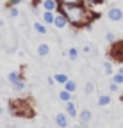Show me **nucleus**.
Listing matches in <instances>:
<instances>
[{"label":"nucleus","instance_id":"nucleus-7","mask_svg":"<svg viewBox=\"0 0 123 128\" xmlns=\"http://www.w3.org/2000/svg\"><path fill=\"white\" fill-rule=\"evenodd\" d=\"M77 118H79L80 124L84 126V124H87V123L91 121V118H93V114H91V110H89V108H84V110H82V112H80V114L77 116Z\"/></svg>","mask_w":123,"mask_h":128},{"label":"nucleus","instance_id":"nucleus-24","mask_svg":"<svg viewBox=\"0 0 123 128\" xmlns=\"http://www.w3.org/2000/svg\"><path fill=\"white\" fill-rule=\"evenodd\" d=\"M105 38H107V41H111V43H114V41H116V36L112 34V32H107Z\"/></svg>","mask_w":123,"mask_h":128},{"label":"nucleus","instance_id":"nucleus-12","mask_svg":"<svg viewBox=\"0 0 123 128\" xmlns=\"http://www.w3.org/2000/svg\"><path fill=\"white\" fill-rule=\"evenodd\" d=\"M66 114L70 118H77V107L73 102H66Z\"/></svg>","mask_w":123,"mask_h":128},{"label":"nucleus","instance_id":"nucleus-29","mask_svg":"<svg viewBox=\"0 0 123 128\" xmlns=\"http://www.w3.org/2000/svg\"><path fill=\"white\" fill-rule=\"evenodd\" d=\"M2 112H4V110H2V108H0V116H2Z\"/></svg>","mask_w":123,"mask_h":128},{"label":"nucleus","instance_id":"nucleus-13","mask_svg":"<svg viewBox=\"0 0 123 128\" xmlns=\"http://www.w3.org/2000/svg\"><path fill=\"white\" fill-rule=\"evenodd\" d=\"M111 102H112V98H111L109 94H100V96H98V105H100V107H105V105H109Z\"/></svg>","mask_w":123,"mask_h":128},{"label":"nucleus","instance_id":"nucleus-4","mask_svg":"<svg viewBox=\"0 0 123 128\" xmlns=\"http://www.w3.org/2000/svg\"><path fill=\"white\" fill-rule=\"evenodd\" d=\"M7 80L11 82V86L16 89V91H22V89L25 87V82H23V78L20 76L18 71H11V73H7Z\"/></svg>","mask_w":123,"mask_h":128},{"label":"nucleus","instance_id":"nucleus-19","mask_svg":"<svg viewBox=\"0 0 123 128\" xmlns=\"http://www.w3.org/2000/svg\"><path fill=\"white\" fill-rule=\"evenodd\" d=\"M68 57H70V60H77V57H79V50L71 46L70 50H68Z\"/></svg>","mask_w":123,"mask_h":128},{"label":"nucleus","instance_id":"nucleus-2","mask_svg":"<svg viewBox=\"0 0 123 128\" xmlns=\"http://www.w3.org/2000/svg\"><path fill=\"white\" fill-rule=\"evenodd\" d=\"M9 112L16 118H34V108L30 107L29 100H9Z\"/></svg>","mask_w":123,"mask_h":128},{"label":"nucleus","instance_id":"nucleus-16","mask_svg":"<svg viewBox=\"0 0 123 128\" xmlns=\"http://www.w3.org/2000/svg\"><path fill=\"white\" fill-rule=\"evenodd\" d=\"M82 2H84V0H57L59 6H79Z\"/></svg>","mask_w":123,"mask_h":128},{"label":"nucleus","instance_id":"nucleus-20","mask_svg":"<svg viewBox=\"0 0 123 128\" xmlns=\"http://www.w3.org/2000/svg\"><path fill=\"white\" fill-rule=\"evenodd\" d=\"M84 92H86V94H91V92H95V84H93V82H91V80H89V82H86V87H84Z\"/></svg>","mask_w":123,"mask_h":128},{"label":"nucleus","instance_id":"nucleus-5","mask_svg":"<svg viewBox=\"0 0 123 128\" xmlns=\"http://www.w3.org/2000/svg\"><path fill=\"white\" fill-rule=\"evenodd\" d=\"M107 18H109L111 22H121L123 20V11L119 7H111L109 11H107Z\"/></svg>","mask_w":123,"mask_h":128},{"label":"nucleus","instance_id":"nucleus-25","mask_svg":"<svg viewBox=\"0 0 123 128\" xmlns=\"http://www.w3.org/2000/svg\"><path fill=\"white\" fill-rule=\"evenodd\" d=\"M86 2L89 6H100V4H103V0H86Z\"/></svg>","mask_w":123,"mask_h":128},{"label":"nucleus","instance_id":"nucleus-10","mask_svg":"<svg viewBox=\"0 0 123 128\" xmlns=\"http://www.w3.org/2000/svg\"><path fill=\"white\" fill-rule=\"evenodd\" d=\"M57 0H43V9L45 11H55L57 9Z\"/></svg>","mask_w":123,"mask_h":128},{"label":"nucleus","instance_id":"nucleus-30","mask_svg":"<svg viewBox=\"0 0 123 128\" xmlns=\"http://www.w3.org/2000/svg\"><path fill=\"white\" fill-rule=\"evenodd\" d=\"M0 39H2V36H0Z\"/></svg>","mask_w":123,"mask_h":128},{"label":"nucleus","instance_id":"nucleus-14","mask_svg":"<svg viewBox=\"0 0 123 128\" xmlns=\"http://www.w3.org/2000/svg\"><path fill=\"white\" fill-rule=\"evenodd\" d=\"M34 30L38 32V34H47V32H48L47 23H41V22H36L34 23Z\"/></svg>","mask_w":123,"mask_h":128},{"label":"nucleus","instance_id":"nucleus-15","mask_svg":"<svg viewBox=\"0 0 123 128\" xmlns=\"http://www.w3.org/2000/svg\"><path fill=\"white\" fill-rule=\"evenodd\" d=\"M54 80H55L57 84H63V86H64V84L68 82V75H66V73H55V75H54Z\"/></svg>","mask_w":123,"mask_h":128},{"label":"nucleus","instance_id":"nucleus-6","mask_svg":"<svg viewBox=\"0 0 123 128\" xmlns=\"http://www.w3.org/2000/svg\"><path fill=\"white\" fill-rule=\"evenodd\" d=\"M55 124H57L59 128H66V126H68V114H64V112L55 114Z\"/></svg>","mask_w":123,"mask_h":128},{"label":"nucleus","instance_id":"nucleus-21","mask_svg":"<svg viewBox=\"0 0 123 128\" xmlns=\"http://www.w3.org/2000/svg\"><path fill=\"white\" fill-rule=\"evenodd\" d=\"M112 82H116L118 86H121L123 84V73H114L112 75Z\"/></svg>","mask_w":123,"mask_h":128},{"label":"nucleus","instance_id":"nucleus-9","mask_svg":"<svg viewBox=\"0 0 123 128\" xmlns=\"http://www.w3.org/2000/svg\"><path fill=\"white\" fill-rule=\"evenodd\" d=\"M41 16H43V23H47V25H54V20H55L54 11H45Z\"/></svg>","mask_w":123,"mask_h":128},{"label":"nucleus","instance_id":"nucleus-26","mask_svg":"<svg viewBox=\"0 0 123 128\" xmlns=\"http://www.w3.org/2000/svg\"><path fill=\"white\" fill-rule=\"evenodd\" d=\"M109 89H111L112 92H116V91H118L119 87H118V84H116V82H111V84H109Z\"/></svg>","mask_w":123,"mask_h":128},{"label":"nucleus","instance_id":"nucleus-17","mask_svg":"<svg viewBox=\"0 0 123 128\" xmlns=\"http://www.w3.org/2000/svg\"><path fill=\"white\" fill-rule=\"evenodd\" d=\"M71 94H73V92H70V91L64 89V91L59 92V100H61V102H71Z\"/></svg>","mask_w":123,"mask_h":128},{"label":"nucleus","instance_id":"nucleus-1","mask_svg":"<svg viewBox=\"0 0 123 128\" xmlns=\"http://www.w3.org/2000/svg\"><path fill=\"white\" fill-rule=\"evenodd\" d=\"M61 12H63L68 23H71L73 27H87L91 23V20L96 18L95 12H89L82 4L79 6H61Z\"/></svg>","mask_w":123,"mask_h":128},{"label":"nucleus","instance_id":"nucleus-18","mask_svg":"<svg viewBox=\"0 0 123 128\" xmlns=\"http://www.w3.org/2000/svg\"><path fill=\"white\" fill-rule=\"evenodd\" d=\"M64 89H66V91H70V92H75V91H77V84H75V80H70V78H68V82L64 84Z\"/></svg>","mask_w":123,"mask_h":128},{"label":"nucleus","instance_id":"nucleus-31","mask_svg":"<svg viewBox=\"0 0 123 128\" xmlns=\"http://www.w3.org/2000/svg\"><path fill=\"white\" fill-rule=\"evenodd\" d=\"M43 128H45V126H43Z\"/></svg>","mask_w":123,"mask_h":128},{"label":"nucleus","instance_id":"nucleus-3","mask_svg":"<svg viewBox=\"0 0 123 128\" xmlns=\"http://www.w3.org/2000/svg\"><path fill=\"white\" fill-rule=\"evenodd\" d=\"M109 57L116 62H123V39L114 41L109 48Z\"/></svg>","mask_w":123,"mask_h":128},{"label":"nucleus","instance_id":"nucleus-11","mask_svg":"<svg viewBox=\"0 0 123 128\" xmlns=\"http://www.w3.org/2000/svg\"><path fill=\"white\" fill-rule=\"evenodd\" d=\"M38 54H39L41 57L50 55V46H48V43H41V44L38 46Z\"/></svg>","mask_w":123,"mask_h":128},{"label":"nucleus","instance_id":"nucleus-28","mask_svg":"<svg viewBox=\"0 0 123 128\" xmlns=\"http://www.w3.org/2000/svg\"><path fill=\"white\" fill-rule=\"evenodd\" d=\"M118 73H123V68H119V70H118Z\"/></svg>","mask_w":123,"mask_h":128},{"label":"nucleus","instance_id":"nucleus-23","mask_svg":"<svg viewBox=\"0 0 123 128\" xmlns=\"http://www.w3.org/2000/svg\"><path fill=\"white\" fill-rule=\"evenodd\" d=\"M9 16H11V18H16V16H18V9H16V6H11V7H9Z\"/></svg>","mask_w":123,"mask_h":128},{"label":"nucleus","instance_id":"nucleus-27","mask_svg":"<svg viewBox=\"0 0 123 128\" xmlns=\"http://www.w3.org/2000/svg\"><path fill=\"white\" fill-rule=\"evenodd\" d=\"M22 0H9V6H18Z\"/></svg>","mask_w":123,"mask_h":128},{"label":"nucleus","instance_id":"nucleus-22","mask_svg":"<svg viewBox=\"0 0 123 128\" xmlns=\"http://www.w3.org/2000/svg\"><path fill=\"white\" fill-rule=\"evenodd\" d=\"M103 71H105V75H114L112 73V64L111 62H105L103 64Z\"/></svg>","mask_w":123,"mask_h":128},{"label":"nucleus","instance_id":"nucleus-8","mask_svg":"<svg viewBox=\"0 0 123 128\" xmlns=\"http://www.w3.org/2000/svg\"><path fill=\"white\" fill-rule=\"evenodd\" d=\"M54 25L57 27V28H64L66 25H68V18L63 14V12H59V14H55V20H54Z\"/></svg>","mask_w":123,"mask_h":128}]
</instances>
